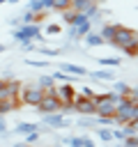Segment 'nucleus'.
Masks as SVG:
<instances>
[{
	"label": "nucleus",
	"mask_w": 138,
	"mask_h": 147,
	"mask_svg": "<svg viewBox=\"0 0 138 147\" xmlns=\"http://www.w3.org/2000/svg\"><path fill=\"white\" fill-rule=\"evenodd\" d=\"M2 51H5V46H2V44H0V53H2Z\"/></svg>",
	"instance_id": "obj_40"
},
{
	"label": "nucleus",
	"mask_w": 138,
	"mask_h": 147,
	"mask_svg": "<svg viewBox=\"0 0 138 147\" xmlns=\"http://www.w3.org/2000/svg\"><path fill=\"white\" fill-rule=\"evenodd\" d=\"M41 55H57L60 53V48H37Z\"/></svg>",
	"instance_id": "obj_31"
},
{
	"label": "nucleus",
	"mask_w": 138,
	"mask_h": 147,
	"mask_svg": "<svg viewBox=\"0 0 138 147\" xmlns=\"http://www.w3.org/2000/svg\"><path fill=\"white\" fill-rule=\"evenodd\" d=\"M133 39H138V32L136 30H131V28H124V25H120V30H117V34H115V39L110 41L113 46H117L120 51L129 44V41H133Z\"/></svg>",
	"instance_id": "obj_3"
},
{
	"label": "nucleus",
	"mask_w": 138,
	"mask_h": 147,
	"mask_svg": "<svg viewBox=\"0 0 138 147\" xmlns=\"http://www.w3.org/2000/svg\"><path fill=\"white\" fill-rule=\"evenodd\" d=\"M51 76L55 78V83H74V78H76V76H71V74H64L62 69L55 71V74H51Z\"/></svg>",
	"instance_id": "obj_17"
},
{
	"label": "nucleus",
	"mask_w": 138,
	"mask_h": 147,
	"mask_svg": "<svg viewBox=\"0 0 138 147\" xmlns=\"http://www.w3.org/2000/svg\"><path fill=\"white\" fill-rule=\"evenodd\" d=\"M41 124H46V126H51V129H67V126H69V119H67L62 113H46Z\"/></svg>",
	"instance_id": "obj_4"
},
{
	"label": "nucleus",
	"mask_w": 138,
	"mask_h": 147,
	"mask_svg": "<svg viewBox=\"0 0 138 147\" xmlns=\"http://www.w3.org/2000/svg\"><path fill=\"white\" fill-rule=\"evenodd\" d=\"M41 96H44V90L39 87V85H23L21 87V92H18V103L21 106H37L39 101H41Z\"/></svg>",
	"instance_id": "obj_2"
},
{
	"label": "nucleus",
	"mask_w": 138,
	"mask_h": 147,
	"mask_svg": "<svg viewBox=\"0 0 138 147\" xmlns=\"http://www.w3.org/2000/svg\"><path fill=\"white\" fill-rule=\"evenodd\" d=\"M51 7H53V0H41V9L44 11H51Z\"/></svg>",
	"instance_id": "obj_34"
},
{
	"label": "nucleus",
	"mask_w": 138,
	"mask_h": 147,
	"mask_svg": "<svg viewBox=\"0 0 138 147\" xmlns=\"http://www.w3.org/2000/svg\"><path fill=\"white\" fill-rule=\"evenodd\" d=\"M60 32H62V28H60L57 23H51V25H46V34H51V37H53V34H60Z\"/></svg>",
	"instance_id": "obj_26"
},
{
	"label": "nucleus",
	"mask_w": 138,
	"mask_h": 147,
	"mask_svg": "<svg viewBox=\"0 0 138 147\" xmlns=\"http://www.w3.org/2000/svg\"><path fill=\"white\" fill-rule=\"evenodd\" d=\"M14 147H28V145H25V142H16Z\"/></svg>",
	"instance_id": "obj_36"
},
{
	"label": "nucleus",
	"mask_w": 138,
	"mask_h": 147,
	"mask_svg": "<svg viewBox=\"0 0 138 147\" xmlns=\"http://www.w3.org/2000/svg\"><path fill=\"white\" fill-rule=\"evenodd\" d=\"M122 51H124L126 55H131V57H136V55H138V39H133V41H129V44H126V46H124Z\"/></svg>",
	"instance_id": "obj_19"
},
{
	"label": "nucleus",
	"mask_w": 138,
	"mask_h": 147,
	"mask_svg": "<svg viewBox=\"0 0 138 147\" xmlns=\"http://www.w3.org/2000/svg\"><path fill=\"white\" fill-rule=\"evenodd\" d=\"M37 34H41V25H39V23H21L18 28L12 30V37H14L18 44H23V41H32Z\"/></svg>",
	"instance_id": "obj_1"
},
{
	"label": "nucleus",
	"mask_w": 138,
	"mask_h": 147,
	"mask_svg": "<svg viewBox=\"0 0 138 147\" xmlns=\"http://www.w3.org/2000/svg\"><path fill=\"white\" fill-rule=\"evenodd\" d=\"M126 99H129L131 103H138V85L129 87V92H126Z\"/></svg>",
	"instance_id": "obj_24"
},
{
	"label": "nucleus",
	"mask_w": 138,
	"mask_h": 147,
	"mask_svg": "<svg viewBox=\"0 0 138 147\" xmlns=\"http://www.w3.org/2000/svg\"><path fill=\"white\" fill-rule=\"evenodd\" d=\"M115 147H122V142H120V140H117V145H115Z\"/></svg>",
	"instance_id": "obj_39"
},
{
	"label": "nucleus",
	"mask_w": 138,
	"mask_h": 147,
	"mask_svg": "<svg viewBox=\"0 0 138 147\" xmlns=\"http://www.w3.org/2000/svg\"><path fill=\"white\" fill-rule=\"evenodd\" d=\"M9 25H14V28H18V25H21V18H12V21H9Z\"/></svg>",
	"instance_id": "obj_35"
},
{
	"label": "nucleus",
	"mask_w": 138,
	"mask_h": 147,
	"mask_svg": "<svg viewBox=\"0 0 138 147\" xmlns=\"http://www.w3.org/2000/svg\"><path fill=\"white\" fill-rule=\"evenodd\" d=\"M122 147H138V133L136 136H126L122 140Z\"/></svg>",
	"instance_id": "obj_22"
},
{
	"label": "nucleus",
	"mask_w": 138,
	"mask_h": 147,
	"mask_svg": "<svg viewBox=\"0 0 138 147\" xmlns=\"http://www.w3.org/2000/svg\"><path fill=\"white\" fill-rule=\"evenodd\" d=\"M7 2H12V5H14V2H18V0H7Z\"/></svg>",
	"instance_id": "obj_41"
},
{
	"label": "nucleus",
	"mask_w": 138,
	"mask_h": 147,
	"mask_svg": "<svg viewBox=\"0 0 138 147\" xmlns=\"http://www.w3.org/2000/svg\"><path fill=\"white\" fill-rule=\"evenodd\" d=\"M78 94H80V96H85V99H92V94H94V90H92V87H83V90H80Z\"/></svg>",
	"instance_id": "obj_32"
},
{
	"label": "nucleus",
	"mask_w": 138,
	"mask_h": 147,
	"mask_svg": "<svg viewBox=\"0 0 138 147\" xmlns=\"http://www.w3.org/2000/svg\"><path fill=\"white\" fill-rule=\"evenodd\" d=\"M37 85H39L41 90H51V87H55V78H53L51 74H41L39 80H37Z\"/></svg>",
	"instance_id": "obj_13"
},
{
	"label": "nucleus",
	"mask_w": 138,
	"mask_h": 147,
	"mask_svg": "<svg viewBox=\"0 0 138 147\" xmlns=\"http://www.w3.org/2000/svg\"><path fill=\"white\" fill-rule=\"evenodd\" d=\"M67 147H78V145H74V142H69V145H67Z\"/></svg>",
	"instance_id": "obj_37"
},
{
	"label": "nucleus",
	"mask_w": 138,
	"mask_h": 147,
	"mask_svg": "<svg viewBox=\"0 0 138 147\" xmlns=\"http://www.w3.org/2000/svg\"><path fill=\"white\" fill-rule=\"evenodd\" d=\"M71 142H74V145H78V147H97V145H94V140H92V138H87V136H78V138H74V136H71Z\"/></svg>",
	"instance_id": "obj_15"
},
{
	"label": "nucleus",
	"mask_w": 138,
	"mask_h": 147,
	"mask_svg": "<svg viewBox=\"0 0 138 147\" xmlns=\"http://www.w3.org/2000/svg\"><path fill=\"white\" fill-rule=\"evenodd\" d=\"M136 57H138V55H136Z\"/></svg>",
	"instance_id": "obj_42"
},
{
	"label": "nucleus",
	"mask_w": 138,
	"mask_h": 147,
	"mask_svg": "<svg viewBox=\"0 0 138 147\" xmlns=\"http://www.w3.org/2000/svg\"><path fill=\"white\" fill-rule=\"evenodd\" d=\"M69 2H71V0H53V7H51V9H53V11H62V9L69 7Z\"/></svg>",
	"instance_id": "obj_23"
},
{
	"label": "nucleus",
	"mask_w": 138,
	"mask_h": 147,
	"mask_svg": "<svg viewBox=\"0 0 138 147\" xmlns=\"http://www.w3.org/2000/svg\"><path fill=\"white\" fill-rule=\"evenodd\" d=\"M83 41H85V44H87L90 48H94V46H101V44H106V41L101 39V34H99V32H92V30H90V32H87V34L83 37Z\"/></svg>",
	"instance_id": "obj_11"
},
{
	"label": "nucleus",
	"mask_w": 138,
	"mask_h": 147,
	"mask_svg": "<svg viewBox=\"0 0 138 147\" xmlns=\"http://www.w3.org/2000/svg\"><path fill=\"white\" fill-rule=\"evenodd\" d=\"M16 108H21L18 101H0V115H7L12 110H16Z\"/></svg>",
	"instance_id": "obj_16"
},
{
	"label": "nucleus",
	"mask_w": 138,
	"mask_h": 147,
	"mask_svg": "<svg viewBox=\"0 0 138 147\" xmlns=\"http://www.w3.org/2000/svg\"><path fill=\"white\" fill-rule=\"evenodd\" d=\"M60 69H62V71H67V74H71V76H87V69H85V67L71 64V62H64V64H60Z\"/></svg>",
	"instance_id": "obj_9"
},
{
	"label": "nucleus",
	"mask_w": 138,
	"mask_h": 147,
	"mask_svg": "<svg viewBox=\"0 0 138 147\" xmlns=\"http://www.w3.org/2000/svg\"><path fill=\"white\" fill-rule=\"evenodd\" d=\"M21 23H34V11H30V9H25V14L21 16Z\"/></svg>",
	"instance_id": "obj_27"
},
{
	"label": "nucleus",
	"mask_w": 138,
	"mask_h": 147,
	"mask_svg": "<svg viewBox=\"0 0 138 147\" xmlns=\"http://www.w3.org/2000/svg\"><path fill=\"white\" fill-rule=\"evenodd\" d=\"M117 30H120V23H106V25L101 28V32H99V34H101V39H103V41H108V44H110V41L115 39Z\"/></svg>",
	"instance_id": "obj_8"
},
{
	"label": "nucleus",
	"mask_w": 138,
	"mask_h": 147,
	"mask_svg": "<svg viewBox=\"0 0 138 147\" xmlns=\"http://www.w3.org/2000/svg\"><path fill=\"white\" fill-rule=\"evenodd\" d=\"M110 136H113V140H120V142H122V140L126 138V131H124V126H122V129L117 126V129H113V131H110Z\"/></svg>",
	"instance_id": "obj_21"
},
{
	"label": "nucleus",
	"mask_w": 138,
	"mask_h": 147,
	"mask_svg": "<svg viewBox=\"0 0 138 147\" xmlns=\"http://www.w3.org/2000/svg\"><path fill=\"white\" fill-rule=\"evenodd\" d=\"M94 133H97V138H99L101 142H110V140H113L110 129H94Z\"/></svg>",
	"instance_id": "obj_18"
},
{
	"label": "nucleus",
	"mask_w": 138,
	"mask_h": 147,
	"mask_svg": "<svg viewBox=\"0 0 138 147\" xmlns=\"http://www.w3.org/2000/svg\"><path fill=\"white\" fill-rule=\"evenodd\" d=\"M99 64H103V67H117L120 57H99Z\"/></svg>",
	"instance_id": "obj_20"
},
{
	"label": "nucleus",
	"mask_w": 138,
	"mask_h": 147,
	"mask_svg": "<svg viewBox=\"0 0 138 147\" xmlns=\"http://www.w3.org/2000/svg\"><path fill=\"white\" fill-rule=\"evenodd\" d=\"M129 87H131V85H126V83H122V80H115V90H113V92L126 94V92H129Z\"/></svg>",
	"instance_id": "obj_25"
},
{
	"label": "nucleus",
	"mask_w": 138,
	"mask_h": 147,
	"mask_svg": "<svg viewBox=\"0 0 138 147\" xmlns=\"http://www.w3.org/2000/svg\"><path fill=\"white\" fill-rule=\"evenodd\" d=\"M87 76L90 78H94V80H115V74L113 71H108V69H97V71H87Z\"/></svg>",
	"instance_id": "obj_10"
},
{
	"label": "nucleus",
	"mask_w": 138,
	"mask_h": 147,
	"mask_svg": "<svg viewBox=\"0 0 138 147\" xmlns=\"http://www.w3.org/2000/svg\"><path fill=\"white\" fill-rule=\"evenodd\" d=\"M90 30H92V21L87 18V21H83L80 25H69L67 37H69V41H76V39H83V37H85Z\"/></svg>",
	"instance_id": "obj_5"
},
{
	"label": "nucleus",
	"mask_w": 138,
	"mask_h": 147,
	"mask_svg": "<svg viewBox=\"0 0 138 147\" xmlns=\"http://www.w3.org/2000/svg\"><path fill=\"white\" fill-rule=\"evenodd\" d=\"M94 106H97V115H108V117H113V115H115V103L108 99V92H106V99L97 101Z\"/></svg>",
	"instance_id": "obj_7"
},
{
	"label": "nucleus",
	"mask_w": 138,
	"mask_h": 147,
	"mask_svg": "<svg viewBox=\"0 0 138 147\" xmlns=\"http://www.w3.org/2000/svg\"><path fill=\"white\" fill-rule=\"evenodd\" d=\"M28 9L30 11H41V0H30L28 2Z\"/></svg>",
	"instance_id": "obj_29"
},
{
	"label": "nucleus",
	"mask_w": 138,
	"mask_h": 147,
	"mask_svg": "<svg viewBox=\"0 0 138 147\" xmlns=\"http://www.w3.org/2000/svg\"><path fill=\"white\" fill-rule=\"evenodd\" d=\"M74 94H76V90H74L71 83H60V85H55V96L60 99V103H71V101H74Z\"/></svg>",
	"instance_id": "obj_6"
},
{
	"label": "nucleus",
	"mask_w": 138,
	"mask_h": 147,
	"mask_svg": "<svg viewBox=\"0 0 138 147\" xmlns=\"http://www.w3.org/2000/svg\"><path fill=\"white\" fill-rule=\"evenodd\" d=\"M78 126H80V129H92V126H97V115H80Z\"/></svg>",
	"instance_id": "obj_14"
},
{
	"label": "nucleus",
	"mask_w": 138,
	"mask_h": 147,
	"mask_svg": "<svg viewBox=\"0 0 138 147\" xmlns=\"http://www.w3.org/2000/svg\"><path fill=\"white\" fill-rule=\"evenodd\" d=\"M39 140V131H32V133H25V145H32Z\"/></svg>",
	"instance_id": "obj_28"
},
{
	"label": "nucleus",
	"mask_w": 138,
	"mask_h": 147,
	"mask_svg": "<svg viewBox=\"0 0 138 147\" xmlns=\"http://www.w3.org/2000/svg\"><path fill=\"white\" fill-rule=\"evenodd\" d=\"M39 126H41V124H34V122H18L14 131H16V133H23V136H25V133H32V131H39Z\"/></svg>",
	"instance_id": "obj_12"
},
{
	"label": "nucleus",
	"mask_w": 138,
	"mask_h": 147,
	"mask_svg": "<svg viewBox=\"0 0 138 147\" xmlns=\"http://www.w3.org/2000/svg\"><path fill=\"white\" fill-rule=\"evenodd\" d=\"M2 85H5V78H0V87H2Z\"/></svg>",
	"instance_id": "obj_38"
},
{
	"label": "nucleus",
	"mask_w": 138,
	"mask_h": 147,
	"mask_svg": "<svg viewBox=\"0 0 138 147\" xmlns=\"http://www.w3.org/2000/svg\"><path fill=\"white\" fill-rule=\"evenodd\" d=\"M0 136H7V122H5V115H0Z\"/></svg>",
	"instance_id": "obj_33"
},
{
	"label": "nucleus",
	"mask_w": 138,
	"mask_h": 147,
	"mask_svg": "<svg viewBox=\"0 0 138 147\" xmlns=\"http://www.w3.org/2000/svg\"><path fill=\"white\" fill-rule=\"evenodd\" d=\"M28 64H30V67H39V69L48 67V62H46V60H28Z\"/></svg>",
	"instance_id": "obj_30"
}]
</instances>
